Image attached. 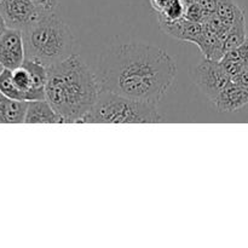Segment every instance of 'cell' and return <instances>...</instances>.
Returning a JSON list of instances; mask_svg holds the SVG:
<instances>
[{
  "label": "cell",
  "instance_id": "3957f363",
  "mask_svg": "<svg viewBox=\"0 0 248 248\" xmlns=\"http://www.w3.org/2000/svg\"><path fill=\"white\" fill-rule=\"evenodd\" d=\"M23 39L26 58L38 61L46 67L74 55V36L67 24L53 12L45 14L23 31Z\"/></svg>",
  "mask_w": 248,
  "mask_h": 248
},
{
  "label": "cell",
  "instance_id": "6da1fadb",
  "mask_svg": "<svg viewBox=\"0 0 248 248\" xmlns=\"http://www.w3.org/2000/svg\"><path fill=\"white\" fill-rule=\"evenodd\" d=\"M176 74V63L166 51L143 41H130L101 56L96 77L101 90L156 106Z\"/></svg>",
  "mask_w": 248,
  "mask_h": 248
},
{
  "label": "cell",
  "instance_id": "8992f818",
  "mask_svg": "<svg viewBox=\"0 0 248 248\" xmlns=\"http://www.w3.org/2000/svg\"><path fill=\"white\" fill-rule=\"evenodd\" d=\"M0 14L7 27L23 31L36 23L46 12L34 0H0Z\"/></svg>",
  "mask_w": 248,
  "mask_h": 248
},
{
  "label": "cell",
  "instance_id": "44dd1931",
  "mask_svg": "<svg viewBox=\"0 0 248 248\" xmlns=\"http://www.w3.org/2000/svg\"><path fill=\"white\" fill-rule=\"evenodd\" d=\"M2 69V67H1V65H0V70H1Z\"/></svg>",
  "mask_w": 248,
  "mask_h": 248
},
{
  "label": "cell",
  "instance_id": "9c48e42d",
  "mask_svg": "<svg viewBox=\"0 0 248 248\" xmlns=\"http://www.w3.org/2000/svg\"><path fill=\"white\" fill-rule=\"evenodd\" d=\"M218 111L232 113L248 104V89L232 81L222 90L217 98L212 102Z\"/></svg>",
  "mask_w": 248,
  "mask_h": 248
},
{
  "label": "cell",
  "instance_id": "ffe728a7",
  "mask_svg": "<svg viewBox=\"0 0 248 248\" xmlns=\"http://www.w3.org/2000/svg\"><path fill=\"white\" fill-rule=\"evenodd\" d=\"M196 1H198V0H183V2L186 4V5L193 4V2H196Z\"/></svg>",
  "mask_w": 248,
  "mask_h": 248
},
{
  "label": "cell",
  "instance_id": "9a60e30c",
  "mask_svg": "<svg viewBox=\"0 0 248 248\" xmlns=\"http://www.w3.org/2000/svg\"><path fill=\"white\" fill-rule=\"evenodd\" d=\"M149 1L153 9L157 12V15H161L164 14L170 6H172L177 0H149Z\"/></svg>",
  "mask_w": 248,
  "mask_h": 248
},
{
  "label": "cell",
  "instance_id": "ba28073f",
  "mask_svg": "<svg viewBox=\"0 0 248 248\" xmlns=\"http://www.w3.org/2000/svg\"><path fill=\"white\" fill-rule=\"evenodd\" d=\"M160 28L164 33L173 36V38L179 39L183 41H189L198 45L201 35H202L203 27L199 22L190 21L186 16L178 19H166L164 17L157 16Z\"/></svg>",
  "mask_w": 248,
  "mask_h": 248
},
{
  "label": "cell",
  "instance_id": "7c38bea8",
  "mask_svg": "<svg viewBox=\"0 0 248 248\" xmlns=\"http://www.w3.org/2000/svg\"><path fill=\"white\" fill-rule=\"evenodd\" d=\"M246 22H245V14L241 15L239 18L232 22V26L227 31L224 39V51L232 50V48L239 47L240 45L246 41ZM224 52V53H225Z\"/></svg>",
  "mask_w": 248,
  "mask_h": 248
},
{
  "label": "cell",
  "instance_id": "277c9868",
  "mask_svg": "<svg viewBox=\"0 0 248 248\" xmlns=\"http://www.w3.org/2000/svg\"><path fill=\"white\" fill-rule=\"evenodd\" d=\"M164 120V116L157 111L155 104L101 90L96 103L81 123L157 124Z\"/></svg>",
  "mask_w": 248,
  "mask_h": 248
},
{
  "label": "cell",
  "instance_id": "4fadbf2b",
  "mask_svg": "<svg viewBox=\"0 0 248 248\" xmlns=\"http://www.w3.org/2000/svg\"><path fill=\"white\" fill-rule=\"evenodd\" d=\"M244 14V10L234 0H218L216 15L222 19L225 26L230 27L235 19Z\"/></svg>",
  "mask_w": 248,
  "mask_h": 248
},
{
  "label": "cell",
  "instance_id": "2e32d148",
  "mask_svg": "<svg viewBox=\"0 0 248 248\" xmlns=\"http://www.w3.org/2000/svg\"><path fill=\"white\" fill-rule=\"evenodd\" d=\"M198 4L205 11L207 17H210L212 15H215L216 11H217L218 0H198Z\"/></svg>",
  "mask_w": 248,
  "mask_h": 248
},
{
  "label": "cell",
  "instance_id": "7a4b0ae2",
  "mask_svg": "<svg viewBox=\"0 0 248 248\" xmlns=\"http://www.w3.org/2000/svg\"><path fill=\"white\" fill-rule=\"evenodd\" d=\"M101 92L98 80L90 68L72 55L62 62L47 67L46 101L64 123H81L96 103Z\"/></svg>",
  "mask_w": 248,
  "mask_h": 248
},
{
  "label": "cell",
  "instance_id": "5b68a950",
  "mask_svg": "<svg viewBox=\"0 0 248 248\" xmlns=\"http://www.w3.org/2000/svg\"><path fill=\"white\" fill-rule=\"evenodd\" d=\"M193 79L202 93L211 102L217 98L222 90L232 81L220 61L205 58L193 72Z\"/></svg>",
  "mask_w": 248,
  "mask_h": 248
},
{
  "label": "cell",
  "instance_id": "30bf717a",
  "mask_svg": "<svg viewBox=\"0 0 248 248\" xmlns=\"http://www.w3.org/2000/svg\"><path fill=\"white\" fill-rule=\"evenodd\" d=\"M24 123L27 124H63L62 116L46 99L28 102Z\"/></svg>",
  "mask_w": 248,
  "mask_h": 248
},
{
  "label": "cell",
  "instance_id": "d6986e66",
  "mask_svg": "<svg viewBox=\"0 0 248 248\" xmlns=\"http://www.w3.org/2000/svg\"><path fill=\"white\" fill-rule=\"evenodd\" d=\"M6 28H7L6 22H5L4 17L1 16V14H0V39H1L2 34H4L5 31H6Z\"/></svg>",
  "mask_w": 248,
  "mask_h": 248
},
{
  "label": "cell",
  "instance_id": "e0dca14e",
  "mask_svg": "<svg viewBox=\"0 0 248 248\" xmlns=\"http://www.w3.org/2000/svg\"><path fill=\"white\" fill-rule=\"evenodd\" d=\"M35 4L43 10L46 14H51V12H55L56 7L58 6V2L60 0H34Z\"/></svg>",
  "mask_w": 248,
  "mask_h": 248
},
{
  "label": "cell",
  "instance_id": "52a82bcc",
  "mask_svg": "<svg viewBox=\"0 0 248 248\" xmlns=\"http://www.w3.org/2000/svg\"><path fill=\"white\" fill-rule=\"evenodd\" d=\"M26 60L23 31L7 27L0 39V65L14 70L21 67Z\"/></svg>",
  "mask_w": 248,
  "mask_h": 248
},
{
  "label": "cell",
  "instance_id": "5bb4252c",
  "mask_svg": "<svg viewBox=\"0 0 248 248\" xmlns=\"http://www.w3.org/2000/svg\"><path fill=\"white\" fill-rule=\"evenodd\" d=\"M186 17L190 21L199 22V23L202 24L206 19L208 18L207 15L205 14L202 9H201L200 5L198 4V1L193 2V4H189L186 6Z\"/></svg>",
  "mask_w": 248,
  "mask_h": 248
},
{
  "label": "cell",
  "instance_id": "8fae6325",
  "mask_svg": "<svg viewBox=\"0 0 248 248\" xmlns=\"http://www.w3.org/2000/svg\"><path fill=\"white\" fill-rule=\"evenodd\" d=\"M28 102L16 101L0 92V124L24 123Z\"/></svg>",
  "mask_w": 248,
  "mask_h": 248
},
{
  "label": "cell",
  "instance_id": "ac0fdd59",
  "mask_svg": "<svg viewBox=\"0 0 248 248\" xmlns=\"http://www.w3.org/2000/svg\"><path fill=\"white\" fill-rule=\"evenodd\" d=\"M232 80L234 82H236V84H239L240 86L248 89V64L245 65V67L242 68L241 72H240L236 77L232 78Z\"/></svg>",
  "mask_w": 248,
  "mask_h": 248
}]
</instances>
